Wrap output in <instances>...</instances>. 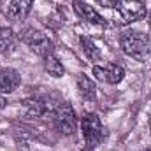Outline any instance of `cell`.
<instances>
[{
  "instance_id": "6da1fadb",
  "label": "cell",
  "mask_w": 151,
  "mask_h": 151,
  "mask_svg": "<svg viewBox=\"0 0 151 151\" xmlns=\"http://www.w3.org/2000/svg\"><path fill=\"white\" fill-rule=\"evenodd\" d=\"M119 46L127 56L137 62H146L151 55L150 35L139 30H125L119 35Z\"/></svg>"
},
{
  "instance_id": "7a4b0ae2",
  "label": "cell",
  "mask_w": 151,
  "mask_h": 151,
  "mask_svg": "<svg viewBox=\"0 0 151 151\" xmlns=\"http://www.w3.org/2000/svg\"><path fill=\"white\" fill-rule=\"evenodd\" d=\"M104 7H113L118 12L121 23H134L146 18L148 9L141 0H100Z\"/></svg>"
},
{
  "instance_id": "3957f363",
  "label": "cell",
  "mask_w": 151,
  "mask_h": 151,
  "mask_svg": "<svg viewBox=\"0 0 151 151\" xmlns=\"http://www.w3.org/2000/svg\"><path fill=\"white\" fill-rule=\"evenodd\" d=\"M81 130L88 148H97L106 139V128L95 113H84L81 118Z\"/></svg>"
},
{
  "instance_id": "277c9868",
  "label": "cell",
  "mask_w": 151,
  "mask_h": 151,
  "mask_svg": "<svg viewBox=\"0 0 151 151\" xmlns=\"http://www.w3.org/2000/svg\"><path fill=\"white\" fill-rule=\"evenodd\" d=\"M53 119H55L56 130L63 135H72L77 128V118H76L74 107L69 102L58 104V107L55 109V114H53Z\"/></svg>"
},
{
  "instance_id": "5b68a950",
  "label": "cell",
  "mask_w": 151,
  "mask_h": 151,
  "mask_svg": "<svg viewBox=\"0 0 151 151\" xmlns=\"http://www.w3.org/2000/svg\"><path fill=\"white\" fill-rule=\"evenodd\" d=\"M23 42L34 51V53H37L39 56H47V55H51V53H55V46H53V42H51V39L47 37L46 34H42V32H39V30H34V28H27L25 32H23Z\"/></svg>"
},
{
  "instance_id": "8992f818",
  "label": "cell",
  "mask_w": 151,
  "mask_h": 151,
  "mask_svg": "<svg viewBox=\"0 0 151 151\" xmlns=\"http://www.w3.org/2000/svg\"><path fill=\"white\" fill-rule=\"evenodd\" d=\"M93 76L107 84H118L125 77V69L118 63H104V65H95L93 67Z\"/></svg>"
},
{
  "instance_id": "52a82bcc",
  "label": "cell",
  "mask_w": 151,
  "mask_h": 151,
  "mask_svg": "<svg viewBox=\"0 0 151 151\" xmlns=\"http://www.w3.org/2000/svg\"><path fill=\"white\" fill-rule=\"evenodd\" d=\"M72 9H74V12L81 18V19H84L86 23H90V25H95V27H106V19L97 12V9L95 7H91L90 4H86V2H83V0H74L72 2Z\"/></svg>"
},
{
  "instance_id": "ba28073f",
  "label": "cell",
  "mask_w": 151,
  "mask_h": 151,
  "mask_svg": "<svg viewBox=\"0 0 151 151\" xmlns=\"http://www.w3.org/2000/svg\"><path fill=\"white\" fill-rule=\"evenodd\" d=\"M34 0H11L7 5V18L11 21H23L32 11Z\"/></svg>"
},
{
  "instance_id": "9c48e42d",
  "label": "cell",
  "mask_w": 151,
  "mask_h": 151,
  "mask_svg": "<svg viewBox=\"0 0 151 151\" xmlns=\"http://www.w3.org/2000/svg\"><path fill=\"white\" fill-rule=\"evenodd\" d=\"M21 84V76L14 69H2L0 70V95L12 93Z\"/></svg>"
},
{
  "instance_id": "30bf717a",
  "label": "cell",
  "mask_w": 151,
  "mask_h": 151,
  "mask_svg": "<svg viewBox=\"0 0 151 151\" xmlns=\"http://www.w3.org/2000/svg\"><path fill=\"white\" fill-rule=\"evenodd\" d=\"M76 84H77V90L81 93V97L88 102H95L97 99V86L95 83L88 77L86 74H77L76 76Z\"/></svg>"
},
{
  "instance_id": "8fae6325",
  "label": "cell",
  "mask_w": 151,
  "mask_h": 151,
  "mask_svg": "<svg viewBox=\"0 0 151 151\" xmlns=\"http://www.w3.org/2000/svg\"><path fill=\"white\" fill-rule=\"evenodd\" d=\"M23 109L28 118H40L47 111V104L42 97H30L23 100Z\"/></svg>"
},
{
  "instance_id": "7c38bea8",
  "label": "cell",
  "mask_w": 151,
  "mask_h": 151,
  "mask_svg": "<svg viewBox=\"0 0 151 151\" xmlns=\"http://www.w3.org/2000/svg\"><path fill=\"white\" fill-rule=\"evenodd\" d=\"M16 46V34L12 28L9 27H2L0 28V53L2 55H9L14 51Z\"/></svg>"
},
{
  "instance_id": "4fadbf2b",
  "label": "cell",
  "mask_w": 151,
  "mask_h": 151,
  "mask_svg": "<svg viewBox=\"0 0 151 151\" xmlns=\"http://www.w3.org/2000/svg\"><path fill=\"white\" fill-rule=\"evenodd\" d=\"M42 60H44V69H46V72L49 76H53V77H62V76L65 74V69H63L62 62L55 56V53L44 56Z\"/></svg>"
},
{
  "instance_id": "5bb4252c",
  "label": "cell",
  "mask_w": 151,
  "mask_h": 151,
  "mask_svg": "<svg viewBox=\"0 0 151 151\" xmlns=\"http://www.w3.org/2000/svg\"><path fill=\"white\" fill-rule=\"evenodd\" d=\"M79 42H81V47H83V51H84V55H86V58H88L90 62H100V60H102L100 49L95 46V42L90 37L83 35V37L79 39Z\"/></svg>"
}]
</instances>
